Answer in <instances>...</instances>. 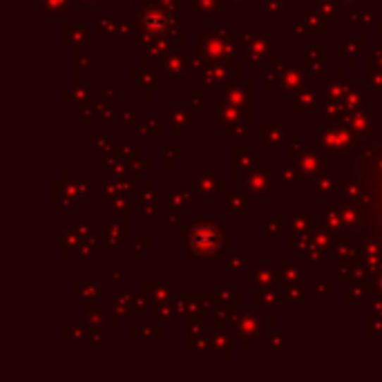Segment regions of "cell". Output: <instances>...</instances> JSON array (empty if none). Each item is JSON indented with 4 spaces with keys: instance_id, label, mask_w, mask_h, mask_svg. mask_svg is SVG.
<instances>
[{
    "instance_id": "obj_61",
    "label": "cell",
    "mask_w": 382,
    "mask_h": 382,
    "mask_svg": "<svg viewBox=\"0 0 382 382\" xmlns=\"http://www.w3.org/2000/svg\"><path fill=\"white\" fill-rule=\"evenodd\" d=\"M112 3L121 7V5H130V0H112Z\"/></svg>"
},
{
    "instance_id": "obj_39",
    "label": "cell",
    "mask_w": 382,
    "mask_h": 382,
    "mask_svg": "<svg viewBox=\"0 0 382 382\" xmlns=\"http://www.w3.org/2000/svg\"><path fill=\"white\" fill-rule=\"evenodd\" d=\"M215 302L219 304V309L233 307V302H237V291L233 288V280H223L215 284Z\"/></svg>"
},
{
    "instance_id": "obj_55",
    "label": "cell",
    "mask_w": 382,
    "mask_h": 382,
    "mask_svg": "<svg viewBox=\"0 0 382 382\" xmlns=\"http://www.w3.org/2000/svg\"><path fill=\"white\" fill-rule=\"evenodd\" d=\"M177 156H179V159L183 156L181 148H179V150H177V148H168V152H166V159H164V166H166V168H170V166H173V159H177Z\"/></svg>"
},
{
    "instance_id": "obj_16",
    "label": "cell",
    "mask_w": 382,
    "mask_h": 382,
    "mask_svg": "<svg viewBox=\"0 0 382 382\" xmlns=\"http://www.w3.org/2000/svg\"><path fill=\"white\" fill-rule=\"evenodd\" d=\"M295 164H297V168H300V173H302V177L307 179V183H309V188H311V179L313 177H318L322 170H324V166H326V161H324V154L320 152V150H315V148H307L302 154H297L295 159H293Z\"/></svg>"
},
{
    "instance_id": "obj_15",
    "label": "cell",
    "mask_w": 382,
    "mask_h": 382,
    "mask_svg": "<svg viewBox=\"0 0 382 382\" xmlns=\"http://www.w3.org/2000/svg\"><path fill=\"white\" fill-rule=\"evenodd\" d=\"M250 278H248V286L257 288H266V286H278V282L282 280V271L278 261L273 264H264V261H257V264H250Z\"/></svg>"
},
{
    "instance_id": "obj_29",
    "label": "cell",
    "mask_w": 382,
    "mask_h": 382,
    "mask_svg": "<svg viewBox=\"0 0 382 382\" xmlns=\"http://www.w3.org/2000/svg\"><path fill=\"white\" fill-rule=\"evenodd\" d=\"M135 128H137V135L143 137V139H156V137L164 135V123L154 116L139 114L137 121H135Z\"/></svg>"
},
{
    "instance_id": "obj_53",
    "label": "cell",
    "mask_w": 382,
    "mask_h": 382,
    "mask_svg": "<svg viewBox=\"0 0 382 382\" xmlns=\"http://www.w3.org/2000/svg\"><path fill=\"white\" fill-rule=\"evenodd\" d=\"M166 226L168 228H179L181 226V217H179V210H170V213H166Z\"/></svg>"
},
{
    "instance_id": "obj_40",
    "label": "cell",
    "mask_w": 382,
    "mask_h": 382,
    "mask_svg": "<svg viewBox=\"0 0 382 382\" xmlns=\"http://www.w3.org/2000/svg\"><path fill=\"white\" fill-rule=\"evenodd\" d=\"M135 85L141 87L146 97L152 94V85H156V72L150 70V65H143V68H135Z\"/></svg>"
},
{
    "instance_id": "obj_62",
    "label": "cell",
    "mask_w": 382,
    "mask_h": 382,
    "mask_svg": "<svg viewBox=\"0 0 382 382\" xmlns=\"http://www.w3.org/2000/svg\"><path fill=\"white\" fill-rule=\"evenodd\" d=\"M83 3H97V0H83Z\"/></svg>"
},
{
    "instance_id": "obj_26",
    "label": "cell",
    "mask_w": 382,
    "mask_h": 382,
    "mask_svg": "<svg viewBox=\"0 0 382 382\" xmlns=\"http://www.w3.org/2000/svg\"><path fill=\"white\" fill-rule=\"evenodd\" d=\"M143 293L150 297L152 304H164L175 297V288L170 282H143Z\"/></svg>"
},
{
    "instance_id": "obj_24",
    "label": "cell",
    "mask_w": 382,
    "mask_h": 382,
    "mask_svg": "<svg viewBox=\"0 0 382 382\" xmlns=\"http://www.w3.org/2000/svg\"><path fill=\"white\" fill-rule=\"evenodd\" d=\"M228 206H226V219H242L246 208H261L264 204L257 202V199H250V197H244L242 192H228L226 195Z\"/></svg>"
},
{
    "instance_id": "obj_22",
    "label": "cell",
    "mask_w": 382,
    "mask_h": 382,
    "mask_svg": "<svg viewBox=\"0 0 382 382\" xmlns=\"http://www.w3.org/2000/svg\"><path fill=\"white\" fill-rule=\"evenodd\" d=\"M90 38V30L83 25L81 18H68V23L63 25V43L70 45V47H78V45H85Z\"/></svg>"
},
{
    "instance_id": "obj_33",
    "label": "cell",
    "mask_w": 382,
    "mask_h": 382,
    "mask_svg": "<svg viewBox=\"0 0 382 382\" xmlns=\"http://www.w3.org/2000/svg\"><path fill=\"white\" fill-rule=\"evenodd\" d=\"M335 49H338V56L347 58L349 63H353V58L360 54L364 49V38H338L335 41Z\"/></svg>"
},
{
    "instance_id": "obj_36",
    "label": "cell",
    "mask_w": 382,
    "mask_h": 382,
    "mask_svg": "<svg viewBox=\"0 0 382 382\" xmlns=\"http://www.w3.org/2000/svg\"><path fill=\"white\" fill-rule=\"evenodd\" d=\"M190 3L197 14L206 20V25L213 23V18L219 16V11H221V0H190Z\"/></svg>"
},
{
    "instance_id": "obj_45",
    "label": "cell",
    "mask_w": 382,
    "mask_h": 382,
    "mask_svg": "<svg viewBox=\"0 0 382 382\" xmlns=\"http://www.w3.org/2000/svg\"><path fill=\"white\" fill-rule=\"evenodd\" d=\"M307 68L313 76H320L322 74V68H324V51L320 47H309L307 49Z\"/></svg>"
},
{
    "instance_id": "obj_60",
    "label": "cell",
    "mask_w": 382,
    "mask_h": 382,
    "mask_svg": "<svg viewBox=\"0 0 382 382\" xmlns=\"http://www.w3.org/2000/svg\"><path fill=\"white\" fill-rule=\"evenodd\" d=\"M141 248H152V244L150 242H146V244H137V248H135V259H141Z\"/></svg>"
},
{
    "instance_id": "obj_58",
    "label": "cell",
    "mask_w": 382,
    "mask_h": 382,
    "mask_svg": "<svg viewBox=\"0 0 382 382\" xmlns=\"http://www.w3.org/2000/svg\"><path fill=\"white\" fill-rule=\"evenodd\" d=\"M118 278H121V273L118 271H108V269L103 271V280H118Z\"/></svg>"
},
{
    "instance_id": "obj_14",
    "label": "cell",
    "mask_w": 382,
    "mask_h": 382,
    "mask_svg": "<svg viewBox=\"0 0 382 382\" xmlns=\"http://www.w3.org/2000/svg\"><path fill=\"white\" fill-rule=\"evenodd\" d=\"M92 233V226L85 219H78L76 226L70 230H65L63 235V255L65 259H81L83 257V246H85V237Z\"/></svg>"
},
{
    "instance_id": "obj_13",
    "label": "cell",
    "mask_w": 382,
    "mask_h": 382,
    "mask_svg": "<svg viewBox=\"0 0 382 382\" xmlns=\"http://www.w3.org/2000/svg\"><path fill=\"white\" fill-rule=\"evenodd\" d=\"M190 105V101H175L173 108H168L164 112V123L173 130L175 137H190L192 135V112H188L186 108Z\"/></svg>"
},
{
    "instance_id": "obj_54",
    "label": "cell",
    "mask_w": 382,
    "mask_h": 382,
    "mask_svg": "<svg viewBox=\"0 0 382 382\" xmlns=\"http://www.w3.org/2000/svg\"><path fill=\"white\" fill-rule=\"evenodd\" d=\"M333 3L340 7V11H342V14H349L351 9H355V7L360 5V0H333Z\"/></svg>"
},
{
    "instance_id": "obj_35",
    "label": "cell",
    "mask_w": 382,
    "mask_h": 382,
    "mask_svg": "<svg viewBox=\"0 0 382 382\" xmlns=\"http://www.w3.org/2000/svg\"><path fill=\"white\" fill-rule=\"evenodd\" d=\"M161 338H164V331L159 322H135V340L159 342Z\"/></svg>"
},
{
    "instance_id": "obj_2",
    "label": "cell",
    "mask_w": 382,
    "mask_h": 382,
    "mask_svg": "<svg viewBox=\"0 0 382 382\" xmlns=\"http://www.w3.org/2000/svg\"><path fill=\"white\" fill-rule=\"evenodd\" d=\"M233 244H235L233 230L208 219H197L186 226V248H183V257L186 259L219 257L223 253H228V250H233Z\"/></svg>"
},
{
    "instance_id": "obj_12",
    "label": "cell",
    "mask_w": 382,
    "mask_h": 382,
    "mask_svg": "<svg viewBox=\"0 0 382 382\" xmlns=\"http://www.w3.org/2000/svg\"><path fill=\"white\" fill-rule=\"evenodd\" d=\"M195 186L199 192L204 208H213V202L223 195V173L221 170H197Z\"/></svg>"
},
{
    "instance_id": "obj_34",
    "label": "cell",
    "mask_w": 382,
    "mask_h": 382,
    "mask_svg": "<svg viewBox=\"0 0 382 382\" xmlns=\"http://www.w3.org/2000/svg\"><path fill=\"white\" fill-rule=\"evenodd\" d=\"M282 297H284V291H280L278 286L257 288V304L264 309H271V311L282 309Z\"/></svg>"
},
{
    "instance_id": "obj_43",
    "label": "cell",
    "mask_w": 382,
    "mask_h": 382,
    "mask_svg": "<svg viewBox=\"0 0 382 382\" xmlns=\"http://www.w3.org/2000/svg\"><path fill=\"white\" fill-rule=\"evenodd\" d=\"M333 255H338L342 261H351L358 257V244L353 240H335V246H333Z\"/></svg>"
},
{
    "instance_id": "obj_11",
    "label": "cell",
    "mask_w": 382,
    "mask_h": 382,
    "mask_svg": "<svg viewBox=\"0 0 382 382\" xmlns=\"http://www.w3.org/2000/svg\"><path fill=\"white\" fill-rule=\"evenodd\" d=\"M307 61L302 58H288L280 61V81L275 85L278 97L293 94L300 87H304V76H307Z\"/></svg>"
},
{
    "instance_id": "obj_31",
    "label": "cell",
    "mask_w": 382,
    "mask_h": 382,
    "mask_svg": "<svg viewBox=\"0 0 382 382\" xmlns=\"http://www.w3.org/2000/svg\"><path fill=\"white\" fill-rule=\"evenodd\" d=\"M311 188L315 190V195H318V199H331V197L335 195V190H338V183H335V179L331 175L322 170L318 177L311 179Z\"/></svg>"
},
{
    "instance_id": "obj_27",
    "label": "cell",
    "mask_w": 382,
    "mask_h": 382,
    "mask_svg": "<svg viewBox=\"0 0 382 382\" xmlns=\"http://www.w3.org/2000/svg\"><path fill=\"white\" fill-rule=\"evenodd\" d=\"M284 297H282V309L286 311H302L307 307V293H304V286H297V284H286L284 288Z\"/></svg>"
},
{
    "instance_id": "obj_10",
    "label": "cell",
    "mask_w": 382,
    "mask_h": 382,
    "mask_svg": "<svg viewBox=\"0 0 382 382\" xmlns=\"http://www.w3.org/2000/svg\"><path fill=\"white\" fill-rule=\"evenodd\" d=\"M237 186L257 202L271 199L273 190L278 188L275 186V179L266 173V170H259V168L248 170V173H237Z\"/></svg>"
},
{
    "instance_id": "obj_44",
    "label": "cell",
    "mask_w": 382,
    "mask_h": 382,
    "mask_svg": "<svg viewBox=\"0 0 382 382\" xmlns=\"http://www.w3.org/2000/svg\"><path fill=\"white\" fill-rule=\"evenodd\" d=\"M311 18H295V25H297V27L302 30V32H304V34H313V36H322L324 34V23L318 18V16H315L313 14V11H311V14H309Z\"/></svg>"
},
{
    "instance_id": "obj_20",
    "label": "cell",
    "mask_w": 382,
    "mask_h": 382,
    "mask_svg": "<svg viewBox=\"0 0 382 382\" xmlns=\"http://www.w3.org/2000/svg\"><path fill=\"white\" fill-rule=\"evenodd\" d=\"M318 92H313L309 87H300L293 92V97L286 101V105H291L297 116H313V112L318 110Z\"/></svg>"
},
{
    "instance_id": "obj_59",
    "label": "cell",
    "mask_w": 382,
    "mask_h": 382,
    "mask_svg": "<svg viewBox=\"0 0 382 382\" xmlns=\"http://www.w3.org/2000/svg\"><path fill=\"white\" fill-rule=\"evenodd\" d=\"M228 5H235V7H248L253 5V0H226Z\"/></svg>"
},
{
    "instance_id": "obj_3",
    "label": "cell",
    "mask_w": 382,
    "mask_h": 382,
    "mask_svg": "<svg viewBox=\"0 0 382 382\" xmlns=\"http://www.w3.org/2000/svg\"><path fill=\"white\" fill-rule=\"evenodd\" d=\"M135 23L141 41H152V38H181L183 18L177 7L161 5V3H148L135 9Z\"/></svg>"
},
{
    "instance_id": "obj_56",
    "label": "cell",
    "mask_w": 382,
    "mask_h": 382,
    "mask_svg": "<svg viewBox=\"0 0 382 382\" xmlns=\"http://www.w3.org/2000/svg\"><path fill=\"white\" fill-rule=\"evenodd\" d=\"M286 36H291L293 41H295V45H304V41H307V34L302 32V34H297V27H293V30H286Z\"/></svg>"
},
{
    "instance_id": "obj_32",
    "label": "cell",
    "mask_w": 382,
    "mask_h": 382,
    "mask_svg": "<svg viewBox=\"0 0 382 382\" xmlns=\"http://www.w3.org/2000/svg\"><path fill=\"white\" fill-rule=\"evenodd\" d=\"M110 309H112L116 320L130 318V313L135 311V297L130 295L128 291H118V293L112 297V302H110Z\"/></svg>"
},
{
    "instance_id": "obj_50",
    "label": "cell",
    "mask_w": 382,
    "mask_h": 382,
    "mask_svg": "<svg viewBox=\"0 0 382 382\" xmlns=\"http://www.w3.org/2000/svg\"><path fill=\"white\" fill-rule=\"evenodd\" d=\"M293 0H266V14H271V16H280V14H284V9L291 5Z\"/></svg>"
},
{
    "instance_id": "obj_42",
    "label": "cell",
    "mask_w": 382,
    "mask_h": 382,
    "mask_svg": "<svg viewBox=\"0 0 382 382\" xmlns=\"http://www.w3.org/2000/svg\"><path fill=\"white\" fill-rule=\"evenodd\" d=\"M282 271V282L284 284H297V286H309L307 284V271H302L291 264H280Z\"/></svg>"
},
{
    "instance_id": "obj_7",
    "label": "cell",
    "mask_w": 382,
    "mask_h": 382,
    "mask_svg": "<svg viewBox=\"0 0 382 382\" xmlns=\"http://www.w3.org/2000/svg\"><path fill=\"white\" fill-rule=\"evenodd\" d=\"M233 74V63H208L202 58L199 70H195V94L199 99L217 94L230 81Z\"/></svg>"
},
{
    "instance_id": "obj_21",
    "label": "cell",
    "mask_w": 382,
    "mask_h": 382,
    "mask_svg": "<svg viewBox=\"0 0 382 382\" xmlns=\"http://www.w3.org/2000/svg\"><path fill=\"white\" fill-rule=\"evenodd\" d=\"M130 219H110L103 223V233H105V244H108L110 248L118 250L123 246V242L130 237Z\"/></svg>"
},
{
    "instance_id": "obj_1",
    "label": "cell",
    "mask_w": 382,
    "mask_h": 382,
    "mask_svg": "<svg viewBox=\"0 0 382 382\" xmlns=\"http://www.w3.org/2000/svg\"><path fill=\"white\" fill-rule=\"evenodd\" d=\"M237 74L240 78H235V83L228 81L215 94L213 123L223 130L253 121V81L246 78L242 68H237Z\"/></svg>"
},
{
    "instance_id": "obj_46",
    "label": "cell",
    "mask_w": 382,
    "mask_h": 382,
    "mask_svg": "<svg viewBox=\"0 0 382 382\" xmlns=\"http://www.w3.org/2000/svg\"><path fill=\"white\" fill-rule=\"evenodd\" d=\"M369 328H382V297L376 295L369 300Z\"/></svg>"
},
{
    "instance_id": "obj_23",
    "label": "cell",
    "mask_w": 382,
    "mask_h": 382,
    "mask_svg": "<svg viewBox=\"0 0 382 382\" xmlns=\"http://www.w3.org/2000/svg\"><path fill=\"white\" fill-rule=\"evenodd\" d=\"M293 137H295L293 130H286L280 118H271V121H266L264 141H266L269 148H286V143L291 141Z\"/></svg>"
},
{
    "instance_id": "obj_8",
    "label": "cell",
    "mask_w": 382,
    "mask_h": 382,
    "mask_svg": "<svg viewBox=\"0 0 382 382\" xmlns=\"http://www.w3.org/2000/svg\"><path fill=\"white\" fill-rule=\"evenodd\" d=\"M94 34L101 36L103 45H135L137 41H141L137 23L105 16H99L94 20Z\"/></svg>"
},
{
    "instance_id": "obj_51",
    "label": "cell",
    "mask_w": 382,
    "mask_h": 382,
    "mask_svg": "<svg viewBox=\"0 0 382 382\" xmlns=\"http://www.w3.org/2000/svg\"><path fill=\"white\" fill-rule=\"evenodd\" d=\"M286 223L284 221H278V219H273V221H266V226H264V233L269 237H275V240H280V237L286 233Z\"/></svg>"
},
{
    "instance_id": "obj_49",
    "label": "cell",
    "mask_w": 382,
    "mask_h": 382,
    "mask_svg": "<svg viewBox=\"0 0 382 382\" xmlns=\"http://www.w3.org/2000/svg\"><path fill=\"white\" fill-rule=\"evenodd\" d=\"M266 345H269L271 351H293V342L284 340L282 333H271L266 338Z\"/></svg>"
},
{
    "instance_id": "obj_6",
    "label": "cell",
    "mask_w": 382,
    "mask_h": 382,
    "mask_svg": "<svg viewBox=\"0 0 382 382\" xmlns=\"http://www.w3.org/2000/svg\"><path fill=\"white\" fill-rule=\"evenodd\" d=\"M199 54L208 63H233L237 54V38L235 32L223 27H210L199 38Z\"/></svg>"
},
{
    "instance_id": "obj_52",
    "label": "cell",
    "mask_w": 382,
    "mask_h": 382,
    "mask_svg": "<svg viewBox=\"0 0 382 382\" xmlns=\"http://www.w3.org/2000/svg\"><path fill=\"white\" fill-rule=\"evenodd\" d=\"M313 288L318 293V297H324V300H333L335 297V282H324V284H313Z\"/></svg>"
},
{
    "instance_id": "obj_5",
    "label": "cell",
    "mask_w": 382,
    "mask_h": 382,
    "mask_svg": "<svg viewBox=\"0 0 382 382\" xmlns=\"http://www.w3.org/2000/svg\"><path fill=\"white\" fill-rule=\"evenodd\" d=\"M322 121V118H320ZM309 146L320 150L328 159H335L340 154H347L353 143H355V135L347 128V123L340 121H324V125L320 123L318 130H309L307 135Z\"/></svg>"
},
{
    "instance_id": "obj_17",
    "label": "cell",
    "mask_w": 382,
    "mask_h": 382,
    "mask_svg": "<svg viewBox=\"0 0 382 382\" xmlns=\"http://www.w3.org/2000/svg\"><path fill=\"white\" fill-rule=\"evenodd\" d=\"M342 121L347 123V128L351 130V133L355 137H369L371 133H376V116L369 112L366 108H360V110H355V112H349L345 114V118Z\"/></svg>"
},
{
    "instance_id": "obj_18",
    "label": "cell",
    "mask_w": 382,
    "mask_h": 382,
    "mask_svg": "<svg viewBox=\"0 0 382 382\" xmlns=\"http://www.w3.org/2000/svg\"><path fill=\"white\" fill-rule=\"evenodd\" d=\"M175 302H177V309H179V315L181 318H202V313L206 311L208 307V297L202 295V293H181V295H175Z\"/></svg>"
},
{
    "instance_id": "obj_48",
    "label": "cell",
    "mask_w": 382,
    "mask_h": 382,
    "mask_svg": "<svg viewBox=\"0 0 382 382\" xmlns=\"http://www.w3.org/2000/svg\"><path fill=\"white\" fill-rule=\"evenodd\" d=\"M374 25V11L371 9H362V7H355L347 14V25Z\"/></svg>"
},
{
    "instance_id": "obj_25",
    "label": "cell",
    "mask_w": 382,
    "mask_h": 382,
    "mask_svg": "<svg viewBox=\"0 0 382 382\" xmlns=\"http://www.w3.org/2000/svg\"><path fill=\"white\" fill-rule=\"evenodd\" d=\"M70 7H72V0H43V3L34 9V14L38 11L41 18H43V23L49 25V23H56L61 16L68 14Z\"/></svg>"
},
{
    "instance_id": "obj_38",
    "label": "cell",
    "mask_w": 382,
    "mask_h": 382,
    "mask_svg": "<svg viewBox=\"0 0 382 382\" xmlns=\"http://www.w3.org/2000/svg\"><path fill=\"white\" fill-rule=\"evenodd\" d=\"M112 148H116V141L105 133V130H97L94 135H92V150H94V156L101 159V156L110 154Z\"/></svg>"
},
{
    "instance_id": "obj_30",
    "label": "cell",
    "mask_w": 382,
    "mask_h": 382,
    "mask_svg": "<svg viewBox=\"0 0 382 382\" xmlns=\"http://www.w3.org/2000/svg\"><path fill=\"white\" fill-rule=\"evenodd\" d=\"M103 288L99 282H74L72 284V295L83 300L85 304H92V302H99L101 300Z\"/></svg>"
},
{
    "instance_id": "obj_57",
    "label": "cell",
    "mask_w": 382,
    "mask_h": 382,
    "mask_svg": "<svg viewBox=\"0 0 382 382\" xmlns=\"http://www.w3.org/2000/svg\"><path fill=\"white\" fill-rule=\"evenodd\" d=\"M374 291H376V295H380L382 297V271L376 275L374 278Z\"/></svg>"
},
{
    "instance_id": "obj_37",
    "label": "cell",
    "mask_w": 382,
    "mask_h": 382,
    "mask_svg": "<svg viewBox=\"0 0 382 382\" xmlns=\"http://www.w3.org/2000/svg\"><path fill=\"white\" fill-rule=\"evenodd\" d=\"M313 14L318 16L324 25H333L338 20V16L342 14L340 7L335 3H328V0H318V3L313 5Z\"/></svg>"
},
{
    "instance_id": "obj_9",
    "label": "cell",
    "mask_w": 382,
    "mask_h": 382,
    "mask_svg": "<svg viewBox=\"0 0 382 382\" xmlns=\"http://www.w3.org/2000/svg\"><path fill=\"white\" fill-rule=\"evenodd\" d=\"M192 63V51L188 47H179V51L170 54L156 65V85H181L183 76Z\"/></svg>"
},
{
    "instance_id": "obj_41",
    "label": "cell",
    "mask_w": 382,
    "mask_h": 382,
    "mask_svg": "<svg viewBox=\"0 0 382 382\" xmlns=\"http://www.w3.org/2000/svg\"><path fill=\"white\" fill-rule=\"evenodd\" d=\"M257 166H261V159H255V156L244 148L235 150V173H248V170H255Z\"/></svg>"
},
{
    "instance_id": "obj_28",
    "label": "cell",
    "mask_w": 382,
    "mask_h": 382,
    "mask_svg": "<svg viewBox=\"0 0 382 382\" xmlns=\"http://www.w3.org/2000/svg\"><path fill=\"white\" fill-rule=\"evenodd\" d=\"M226 275H228V280H244L246 275L250 273V261L244 257V255H237L233 253V250H228L226 253Z\"/></svg>"
},
{
    "instance_id": "obj_4",
    "label": "cell",
    "mask_w": 382,
    "mask_h": 382,
    "mask_svg": "<svg viewBox=\"0 0 382 382\" xmlns=\"http://www.w3.org/2000/svg\"><path fill=\"white\" fill-rule=\"evenodd\" d=\"M237 49L250 65H271L275 56L282 54V41L273 38V30H235Z\"/></svg>"
},
{
    "instance_id": "obj_47",
    "label": "cell",
    "mask_w": 382,
    "mask_h": 382,
    "mask_svg": "<svg viewBox=\"0 0 382 382\" xmlns=\"http://www.w3.org/2000/svg\"><path fill=\"white\" fill-rule=\"evenodd\" d=\"M83 257H90V259H99V257H101V235H99L97 230H92V233L85 237Z\"/></svg>"
},
{
    "instance_id": "obj_19",
    "label": "cell",
    "mask_w": 382,
    "mask_h": 382,
    "mask_svg": "<svg viewBox=\"0 0 382 382\" xmlns=\"http://www.w3.org/2000/svg\"><path fill=\"white\" fill-rule=\"evenodd\" d=\"M233 358V340L230 333L219 331L208 335V360H230Z\"/></svg>"
}]
</instances>
